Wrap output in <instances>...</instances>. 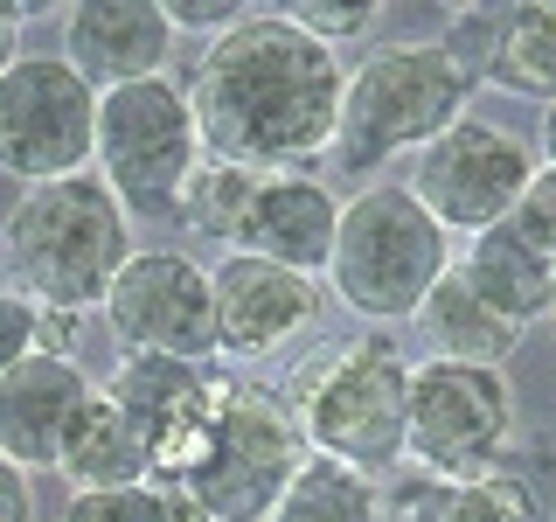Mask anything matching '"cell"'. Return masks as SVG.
Instances as JSON below:
<instances>
[{"instance_id":"1","label":"cell","mask_w":556,"mask_h":522,"mask_svg":"<svg viewBox=\"0 0 556 522\" xmlns=\"http://www.w3.org/2000/svg\"><path fill=\"white\" fill-rule=\"evenodd\" d=\"M341 84L348 70L334 49L300 35L286 14L251 8L237 28L202 42V63L188 77L202 153L251 174L320 161L341 126Z\"/></svg>"},{"instance_id":"2","label":"cell","mask_w":556,"mask_h":522,"mask_svg":"<svg viewBox=\"0 0 556 522\" xmlns=\"http://www.w3.org/2000/svg\"><path fill=\"white\" fill-rule=\"evenodd\" d=\"M139 251L132 216L98 174H70V182L22 188V202L8 209V265L14 293L56 313H91L104 307L118 265Z\"/></svg>"},{"instance_id":"3","label":"cell","mask_w":556,"mask_h":522,"mask_svg":"<svg viewBox=\"0 0 556 522\" xmlns=\"http://www.w3.org/2000/svg\"><path fill=\"white\" fill-rule=\"evenodd\" d=\"M473 70L452 42H396L348 70L341 84V126H334V167L376 174L396 153H425L445 126L466 119Z\"/></svg>"},{"instance_id":"4","label":"cell","mask_w":556,"mask_h":522,"mask_svg":"<svg viewBox=\"0 0 556 522\" xmlns=\"http://www.w3.org/2000/svg\"><path fill=\"white\" fill-rule=\"evenodd\" d=\"M452 272V237L417 209L404 182H369L362 196L341 202L334 258H327L320 286H334L348 313L376 327H396L425 307V293Z\"/></svg>"},{"instance_id":"5","label":"cell","mask_w":556,"mask_h":522,"mask_svg":"<svg viewBox=\"0 0 556 522\" xmlns=\"http://www.w3.org/2000/svg\"><path fill=\"white\" fill-rule=\"evenodd\" d=\"M404 397H410L404 348L390 327H369V335L341 341L320 370H306L286 405L300 418L306 452H327V460L376 481L404 467Z\"/></svg>"},{"instance_id":"6","label":"cell","mask_w":556,"mask_h":522,"mask_svg":"<svg viewBox=\"0 0 556 522\" xmlns=\"http://www.w3.org/2000/svg\"><path fill=\"white\" fill-rule=\"evenodd\" d=\"M300 460H306V439L286 397L257 390V383H223L202 439L188 446V460L167 481L208 522H265Z\"/></svg>"},{"instance_id":"7","label":"cell","mask_w":556,"mask_h":522,"mask_svg":"<svg viewBox=\"0 0 556 522\" xmlns=\"http://www.w3.org/2000/svg\"><path fill=\"white\" fill-rule=\"evenodd\" d=\"M515 452V383L480 362H410L404 467L425 481H486Z\"/></svg>"},{"instance_id":"8","label":"cell","mask_w":556,"mask_h":522,"mask_svg":"<svg viewBox=\"0 0 556 522\" xmlns=\"http://www.w3.org/2000/svg\"><path fill=\"white\" fill-rule=\"evenodd\" d=\"M202 161L195 104L188 84L147 77L98 91V139H91V174L118 196L126 216H174V196Z\"/></svg>"},{"instance_id":"9","label":"cell","mask_w":556,"mask_h":522,"mask_svg":"<svg viewBox=\"0 0 556 522\" xmlns=\"http://www.w3.org/2000/svg\"><path fill=\"white\" fill-rule=\"evenodd\" d=\"M98 139V91L63 57H28L0 77V174L22 188L91 174Z\"/></svg>"},{"instance_id":"10","label":"cell","mask_w":556,"mask_h":522,"mask_svg":"<svg viewBox=\"0 0 556 522\" xmlns=\"http://www.w3.org/2000/svg\"><path fill=\"white\" fill-rule=\"evenodd\" d=\"M529 174H535L529 139L466 112L459 126H445L417 153L404 188L445 237H480V231H494V223H508V209H515L521 188H529Z\"/></svg>"},{"instance_id":"11","label":"cell","mask_w":556,"mask_h":522,"mask_svg":"<svg viewBox=\"0 0 556 522\" xmlns=\"http://www.w3.org/2000/svg\"><path fill=\"white\" fill-rule=\"evenodd\" d=\"M104 321L126 356H181L208 362L216 356V300H208V265L188 251H132L104 293Z\"/></svg>"},{"instance_id":"12","label":"cell","mask_w":556,"mask_h":522,"mask_svg":"<svg viewBox=\"0 0 556 522\" xmlns=\"http://www.w3.org/2000/svg\"><path fill=\"white\" fill-rule=\"evenodd\" d=\"M208 300H216V356L265 362L320 321L327 286L306 272L271 265V258L223 251V265H208Z\"/></svg>"},{"instance_id":"13","label":"cell","mask_w":556,"mask_h":522,"mask_svg":"<svg viewBox=\"0 0 556 522\" xmlns=\"http://www.w3.org/2000/svg\"><path fill=\"white\" fill-rule=\"evenodd\" d=\"M98 397L112 405L153 452V481H167L188 460V446L202 439L208 411H216L223 383L208 376V362L181 356H118L112 376L98 383Z\"/></svg>"},{"instance_id":"14","label":"cell","mask_w":556,"mask_h":522,"mask_svg":"<svg viewBox=\"0 0 556 522\" xmlns=\"http://www.w3.org/2000/svg\"><path fill=\"white\" fill-rule=\"evenodd\" d=\"M174 42L181 35H174L161 0H77V8H63V63L91 91L167 77Z\"/></svg>"},{"instance_id":"15","label":"cell","mask_w":556,"mask_h":522,"mask_svg":"<svg viewBox=\"0 0 556 522\" xmlns=\"http://www.w3.org/2000/svg\"><path fill=\"white\" fill-rule=\"evenodd\" d=\"M98 383L84 376V362L70 356H28L0 376V460H14L22 474H56L77 418L91 411Z\"/></svg>"},{"instance_id":"16","label":"cell","mask_w":556,"mask_h":522,"mask_svg":"<svg viewBox=\"0 0 556 522\" xmlns=\"http://www.w3.org/2000/svg\"><path fill=\"white\" fill-rule=\"evenodd\" d=\"M334 231H341V196L320 182V174L286 167V174H257L251 209H243V231H237V251L320 278L327 258H334Z\"/></svg>"},{"instance_id":"17","label":"cell","mask_w":556,"mask_h":522,"mask_svg":"<svg viewBox=\"0 0 556 522\" xmlns=\"http://www.w3.org/2000/svg\"><path fill=\"white\" fill-rule=\"evenodd\" d=\"M452 272H459V286L473 293L494 321L521 327V335H529L535 321H549V307H556V265L543 251H529L508 223L466 237V251L452 258Z\"/></svg>"},{"instance_id":"18","label":"cell","mask_w":556,"mask_h":522,"mask_svg":"<svg viewBox=\"0 0 556 522\" xmlns=\"http://www.w3.org/2000/svg\"><path fill=\"white\" fill-rule=\"evenodd\" d=\"M56 474L77 487V495H104V487H147L153 481V452L147 439L118 418L104 397H91V411L77 418V432H70Z\"/></svg>"},{"instance_id":"19","label":"cell","mask_w":556,"mask_h":522,"mask_svg":"<svg viewBox=\"0 0 556 522\" xmlns=\"http://www.w3.org/2000/svg\"><path fill=\"white\" fill-rule=\"evenodd\" d=\"M410 321L425 327V341H431V356H439V362H480V370H501V362L521 348V327L494 321V313L459 286V272H445L439 286L425 293V307H417Z\"/></svg>"},{"instance_id":"20","label":"cell","mask_w":556,"mask_h":522,"mask_svg":"<svg viewBox=\"0 0 556 522\" xmlns=\"http://www.w3.org/2000/svg\"><path fill=\"white\" fill-rule=\"evenodd\" d=\"M480 77L515 98L556 104V8H508L480 49Z\"/></svg>"},{"instance_id":"21","label":"cell","mask_w":556,"mask_h":522,"mask_svg":"<svg viewBox=\"0 0 556 522\" xmlns=\"http://www.w3.org/2000/svg\"><path fill=\"white\" fill-rule=\"evenodd\" d=\"M265 522H390V501L369 474L327 460V452H306Z\"/></svg>"},{"instance_id":"22","label":"cell","mask_w":556,"mask_h":522,"mask_svg":"<svg viewBox=\"0 0 556 522\" xmlns=\"http://www.w3.org/2000/svg\"><path fill=\"white\" fill-rule=\"evenodd\" d=\"M396 509L404 522H543V495L501 467L486 481H425L417 495H396Z\"/></svg>"},{"instance_id":"23","label":"cell","mask_w":556,"mask_h":522,"mask_svg":"<svg viewBox=\"0 0 556 522\" xmlns=\"http://www.w3.org/2000/svg\"><path fill=\"white\" fill-rule=\"evenodd\" d=\"M251 188L257 174L251 167H230V161H195V174L181 182V196H174V216L188 223L195 237L223 244V251H237V231H243V209H251Z\"/></svg>"},{"instance_id":"24","label":"cell","mask_w":556,"mask_h":522,"mask_svg":"<svg viewBox=\"0 0 556 522\" xmlns=\"http://www.w3.org/2000/svg\"><path fill=\"white\" fill-rule=\"evenodd\" d=\"M63 522H208L195 501L174 481H147V487H104V495H70Z\"/></svg>"},{"instance_id":"25","label":"cell","mask_w":556,"mask_h":522,"mask_svg":"<svg viewBox=\"0 0 556 522\" xmlns=\"http://www.w3.org/2000/svg\"><path fill=\"white\" fill-rule=\"evenodd\" d=\"M508 231H515L521 244H529V251H543L549 265H556V167L535 161L529 188H521L515 209H508Z\"/></svg>"},{"instance_id":"26","label":"cell","mask_w":556,"mask_h":522,"mask_svg":"<svg viewBox=\"0 0 556 522\" xmlns=\"http://www.w3.org/2000/svg\"><path fill=\"white\" fill-rule=\"evenodd\" d=\"M300 35H313L320 49H341V42H355V35H369L376 28V8H278Z\"/></svg>"},{"instance_id":"27","label":"cell","mask_w":556,"mask_h":522,"mask_svg":"<svg viewBox=\"0 0 556 522\" xmlns=\"http://www.w3.org/2000/svg\"><path fill=\"white\" fill-rule=\"evenodd\" d=\"M28 356H35V300H22L14 286H0V376Z\"/></svg>"},{"instance_id":"28","label":"cell","mask_w":556,"mask_h":522,"mask_svg":"<svg viewBox=\"0 0 556 522\" xmlns=\"http://www.w3.org/2000/svg\"><path fill=\"white\" fill-rule=\"evenodd\" d=\"M0 522H35V474L0 460Z\"/></svg>"},{"instance_id":"29","label":"cell","mask_w":556,"mask_h":522,"mask_svg":"<svg viewBox=\"0 0 556 522\" xmlns=\"http://www.w3.org/2000/svg\"><path fill=\"white\" fill-rule=\"evenodd\" d=\"M14 63H22V14L0 8V77H8Z\"/></svg>"},{"instance_id":"30","label":"cell","mask_w":556,"mask_h":522,"mask_svg":"<svg viewBox=\"0 0 556 522\" xmlns=\"http://www.w3.org/2000/svg\"><path fill=\"white\" fill-rule=\"evenodd\" d=\"M535 153H543V167H556V104H543V126H535Z\"/></svg>"},{"instance_id":"31","label":"cell","mask_w":556,"mask_h":522,"mask_svg":"<svg viewBox=\"0 0 556 522\" xmlns=\"http://www.w3.org/2000/svg\"><path fill=\"white\" fill-rule=\"evenodd\" d=\"M543 522H556V474H549V487H543Z\"/></svg>"},{"instance_id":"32","label":"cell","mask_w":556,"mask_h":522,"mask_svg":"<svg viewBox=\"0 0 556 522\" xmlns=\"http://www.w3.org/2000/svg\"><path fill=\"white\" fill-rule=\"evenodd\" d=\"M549 321H556V307H549Z\"/></svg>"}]
</instances>
